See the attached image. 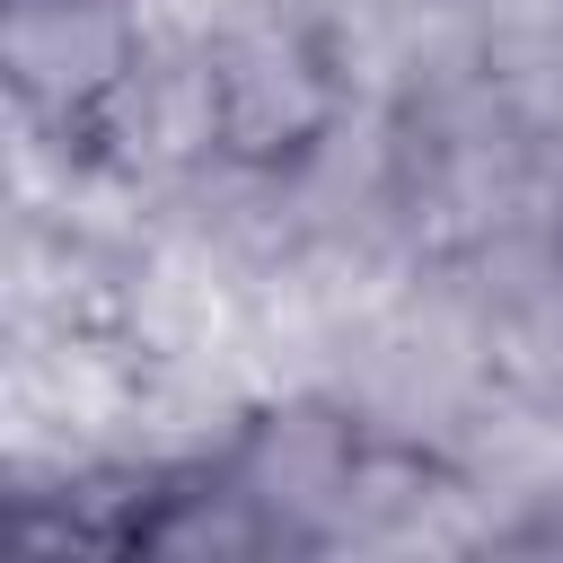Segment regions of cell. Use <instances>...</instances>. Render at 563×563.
<instances>
[]
</instances>
